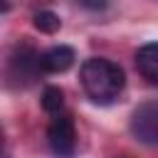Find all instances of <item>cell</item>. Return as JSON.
Returning <instances> with one entry per match:
<instances>
[{"label": "cell", "instance_id": "cell-1", "mask_svg": "<svg viewBox=\"0 0 158 158\" xmlns=\"http://www.w3.org/2000/svg\"><path fill=\"white\" fill-rule=\"evenodd\" d=\"M79 79H81V89L86 91V96L96 104H109L118 99V94L126 86L123 69L116 62L104 59V57L86 59L79 69Z\"/></svg>", "mask_w": 158, "mask_h": 158}, {"label": "cell", "instance_id": "cell-2", "mask_svg": "<svg viewBox=\"0 0 158 158\" xmlns=\"http://www.w3.org/2000/svg\"><path fill=\"white\" fill-rule=\"evenodd\" d=\"M47 143L57 158H72L77 151V128L69 114H57L47 128Z\"/></svg>", "mask_w": 158, "mask_h": 158}, {"label": "cell", "instance_id": "cell-3", "mask_svg": "<svg viewBox=\"0 0 158 158\" xmlns=\"http://www.w3.org/2000/svg\"><path fill=\"white\" fill-rule=\"evenodd\" d=\"M40 52L32 47V44H20L15 47V52L10 54V62H7V77L15 79L17 84H30L37 72H42V64H40Z\"/></svg>", "mask_w": 158, "mask_h": 158}, {"label": "cell", "instance_id": "cell-4", "mask_svg": "<svg viewBox=\"0 0 158 158\" xmlns=\"http://www.w3.org/2000/svg\"><path fill=\"white\" fill-rule=\"evenodd\" d=\"M131 133L146 146L158 143V101H146L131 114Z\"/></svg>", "mask_w": 158, "mask_h": 158}, {"label": "cell", "instance_id": "cell-5", "mask_svg": "<svg viewBox=\"0 0 158 158\" xmlns=\"http://www.w3.org/2000/svg\"><path fill=\"white\" fill-rule=\"evenodd\" d=\"M74 59H77V54L69 44H54L42 52L40 64H42V72H47V74H62L74 64Z\"/></svg>", "mask_w": 158, "mask_h": 158}, {"label": "cell", "instance_id": "cell-6", "mask_svg": "<svg viewBox=\"0 0 158 158\" xmlns=\"http://www.w3.org/2000/svg\"><path fill=\"white\" fill-rule=\"evenodd\" d=\"M136 69L151 84H158V42H148L136 52Z\"/></svg>", "mask_w": 158, "mask_h": 158}, {"label": "cell", "instance_id": "cell-7", "mask_svg": "<svg viewBox=\"0 0 158 158\" xmlns=\"http://www.w3.org/2000/svg\"><path fill=\"white\" fill-rule=\"evenodd\" d=\"M62 106H64V94H62V89H59V86H47V89L42 91V109L57 116V114L62 111Z\"/></svg>", "mask_w": 158, "mask_h": 158}, {"label": "cell", "instance_id": "cell-8", "mask_svg": "<svg viewBox=\"0 0 158 158\" xmlns=\"http://www.w3.org/2000/svg\"><path fill=\"white\" fill-rule=\"evenodd\" d=\"M35 27H37L40 32L52 35V32H57V30L62 27V20H59V15H54L52 10H40V12L35 15Z\"/></svg>", "mask_w": 158, "mask_h": 158}, {"label": "cell", "instance_id": "cell-9", "mask_svg": "<svg viewBox=\"0 0 158 158\" xmlns=\"http://www.w3.org/2000/svg\"><path fill=\"white\" fill-rule=\"evenodd\" d=\"M84 10H91V12H99V10H104L106 5H109V0H77Z\"/></svg>", "mask_w": 158, "mask_h": 158}]
</instances>
